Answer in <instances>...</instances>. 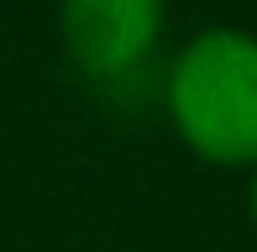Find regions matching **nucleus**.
<instances>
[{
    "mask_svg": "<svg viewBox=\"0 0 257 252\" xmlns=\"http://www.w3.org/2000/svg\"><path fill=\"white\" fill-rule=\"evenodd\" d=\"M173 116L205 158H257V42L241 32H205L173 68Z\"/></svg>",
    "mask_w": 257,
    "mask_h": 252,
    "instance_id": "obj_1",
    "label": "nucleus"
},
{
    "mask_svg": "<svg viewBox=\"0 0 257 252\" xmlns=\"http://www.w3.org/2000/svg\"><path fill=\"white\" fill-rule=\"evenodd\" d=\"M163 0H63V37L89 74H121L153 48Z\"/></svg>",
    "mask_w": 257,
    "mask_h": 252,
    "instance_id": "obj_2",
    "label": "nucleus"
},
{
    "mask_svg": "<svg viewBox=\"0 0 257 252\" xmlns=\"http://www.w3.org/2000/svg\"><path fill=\"white\" fill-rule=\"evenodd\" d=\"M252 215H257V179H252Z\"/></svg>",
    "mask_w": 257,
    "mask_h": 252,
    "instance_id": "obj_3",
    "label": "nucleus"
}]
</instances>
